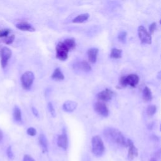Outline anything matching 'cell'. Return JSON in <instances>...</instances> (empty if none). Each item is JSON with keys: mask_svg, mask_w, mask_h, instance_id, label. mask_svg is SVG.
<instances>
[{"mask_svg": "<svg viewBox=\"0 0 161 161\" xmlns=\"http://www.w3.org/2000/svg\"><path fill=\"white\" fill-rule=\"evenodd\" d=\"M89 18V14L88 13H84L78 15L75 18L73 19L72 23H82L88 19Z\"/></svg>", "mask_w": 161, "mask_h": 161, "instance_id": "cell-18", "label": "cell"}, {"mask_svg": "<svg viewBox=\"0 0 161 161\" xmlns=\"http://www.w3.org/2000/svg\"><path fill=\"white\" fill-rule=\"evenodd\" d=\"M51 77L53 79L61 80L64 79V75L61 69L59 67H57L54 70L53 72L52 73V74L51 75Z\"/></svg>", "mask_w": 161, "mask_h": 161, "instance_id": "cell-19", "label": "cell"}, {"mask_svg": "<svg viewBox=\"0 0 161 161\" xmlns=\"http://www.w3.org/2000/svg\"><path fill=\"white\" fill-rule=\"evenodd\" d=\"M13 118L16 122L21 123L22 121L21 112L20 109L17 106H15L13 109Z\"/></svg>", "mask_w": 161, "mask_h": 161, "instance_id": "cell-20", "label": "cell"}, {"mask_svg": "<svg viewBox=\"0 0 161 161\" xmlns=\"http://www.w3.org/2000/svg\"><path fill=\"white\" fill-rule=\"evenodd\" d=\"M138 35L139 39L142 43L150 44L152 43L151 35L143 26H140L138 27Z\"/></svg>", "mask_w": 161, "mask_h": 161, "instance_id": "cell-7", "label": "cell"}, {"mask_svg": "<svg viewBox=\"0 0 161 161\" xmlns=\"http://www.w3.org/2000/svg\"><path fill=\"white\" fill-rule=\"evenodd\" d=\"M126 35H127V33L126 31H121L118 36V40L122 42V43H125L126 42Z\"/></svg>", "mask_w": 161, "mask_h": 161, "instance_id": "cell-25", "label": "cell"}, {"mask_svg": "<svg viewBox=\"0 0 161 161\" xmlns=\"http://www.w3.org/2000/svg\"><path fill=\"white\" fill-rule=\"evenodd\" d=\"M6 153H7V155H8V157L9 159H13L14 155H13V153L12 152V149H11V146H9L8 147L7 150H6Z\"/></svg>", "mask_w": 161, "mask_h": 161, "instance_id": "cell-29", "label": "cell"}, {"mask_svg": "<svg viewBox=\"0 0 161 161\" xmlns=\"http://www.w3.org/2000/svg\"><path fill=\"white\" fill-rule=\"evenodd\" d=\"M156 111H157V108H156V106L155 105H150V106H148L147 107V110H146L147 114L148 116H153L155 113Z\"/></svg>", "mask_w": 161, "mask_h": 161, "instance_id": "cell-23", "label": "cell"}, {"mask_svg": "<svg viewBox=\"0 0 161 161\" xmlns=\"http://www.w3.org/2000/svg\"><path fill=\"white\" fill-rule=\"evenodd\" d=\"M114 95V92L109 89H106L97 94V98L99 101H108L111 100L113 96Z\"/></svg>", "mask_w": 161, "mask_h": 161, "instance_id": "cell-9", "label": "cell"}, {"mask_svg": "<svg viewBox=\"0 0 161 161\" xmlns=\"http://www.w3.org/2000/svg\"><path fill=\"white\" fill-rule=\"evenodd\" d=\"M11 30L9 29H3L0 30V38H6L10 35Z\"/></svg>", "mask_w": 161, "mask_h": 161, "instance_id": "cell-26", "label": "cell"}, {"mask_svg": "<svg viewBox=\"0 0 161 161\" xmlns=\"http://www.w3.org/2000/svg\"><path fill=\"white\" fill-rule=\"evenodd\" d=\"M127 147H128V158L129 160H131L135 157L138 156V150L134 145L133 141L130 139H128L126 140Z\"/></svg>", "mask_w": 161, "mask_h": 161, "instance_id": "cell-10", "label": "cell"}, {"mask_svg": "<svg viewBox=\"0 0 161 161\" xmlns=\"http://www.w3.org/2000/svg\"><path fill=\"white\" fill-rule=\"evenodd\" d=\"M63 43H64V45L66 46V47L68 48L69 51L74 49L76 46L75 40L73 38H67L63 42Z\"/></svg>", "mask_w": 161, "mask_h": 161, "instance_id": "cell-21", "label": "cell"}, {"mask_svg": "<svg viewBox=\"0 0 161 161\" xmlns=\"http://www.w3.org/2000/svg\"><path fill=\"white\" fill-rule=\"evenodd\" d=\"M104 136L111 142L124 147H127L126 140L122 133L118 129L108 128L104 130Z\"/></svg>", "mask_w": 161, "mask_h": 161, "instance_id": "cell-1", "label": "cell"}, {"mask_svg": "<svg viewBox=\"0 0 161 161\" xmlns=\"http://www.w3.org/2000/svg\"><path fill=\"white\" fill-rule=\"evenodd\" d=\"M92 152L94 155L101 157L104 152L105 147L101 138L99 135L94 136L91 140Z\"/></svg>", "mask_w": 161, "mask_h": 161, "instance_id": "cell-2", "label": "cell"}, {"mask_svg": "<svg viewBox=\"0 0 161 161\" xmlns=\"http://www.w3.org/2000/svg\"><path fill=\"white\" fill-rule=\"evenodd\" d=\"M150 161H157V160H156L154 158H151V159H150Z\"/></svg>", "mask_w": 161, "mask_h": 161, "instance_id": "cell-34", "label": "cell"}, {"mask_svg": "<svg viewBox=\"0 0 161 161\" xmlns=\"http://www.w3.org/2000/svg\"><path fill=\"white\" fill-rule=\"evenodd\" d=\"M77 106V103L74 101H65L63 106V109L66 112H72L74 111Z\"/></svg>", "mask_w": 161, "mask_h": 161, "instance_id": "cell-14", "label": "cell"}, {"mask_svg": "<svg viewBox=\"0 0 161 161\" xmlns=\"http://www.w3.org/2000/svg\"><path fill=\"white\" fill-rule=\"evenodd\" d=\"M122 55V50L116 48H113L111 50L110 57L113 58H119Z\"/></svg>", "mask_w": 161, "mask_h": 161, "instance_id": "cell-22", "label": "cell"}, {"mask_svg": "<svg viewBox=\"0 0 161 161\" xmlns=\"http://www.w3.org/2000/svg\"><path fill=\"white\" fill-rule=\"evenodd\" d=\"M39 143L41 145L43 152H47L48 151V142L46 136L43 134H40L39 136Z\"/></svg>", "mask_w": 161, "mask_h": 161, "instance_id": "cell-17", "label": "cell"}, {"mask_svg": "<svg viewBox=\"0 0 161 161\" xmlns=\"http://www.w3.org/2000/svg\"><path fill=\"white\" fill-rule=\"evenodd\" d=\"M23 161H35V160L29 155H25L23 157Z\"/></svg>", "mask_w": 161, "mask_h": 161, "instance_id": "cell-31", "label": "cell"}, {"mask_svg": "<svg viewBox=\"0 0 161 161\" xmlns=\"http://www.w3.org/2000/svg\"><path fill=\"white\" fill-rule=\"evenodd\" d=\"M12 52L10 48L5 46L0 47V57L2 68H5L9 59L11 58Z\"/></svg>", "mask_w": 161, "mask_h": 161, "instance_id": "cell-6", "label": "cell"}, {"mask_svg": "<svg viewBox=\"0 0 161 161\" xmlns=\"http://www.w3.org/2000/svg\"><path fill=\"white\" fill-rule=\"evenodd\" d=\"M94 108L95 111L99 115L107 117L109 114V109L104 102L97 101L94 105Z\"/></svg>", "mask_w": 161, "mask_h": 161, "instance_id": "cell-8", "label": "cell"}, {"mask_svg": "<svg viewBox=\"0 0 161 161\" xmlns=\"http://www.w3.org/2000/svg\"><path fill=\"white\" fill-rule=\"evenodd\" d=\"M74 68L76 70H82L84 72H89L91 70V67L89 64L86 61L77 62L74 65Z\"/></svg>", "mask_w": 161, "mask_h": 161, "instance_id": "cell-12", "label": "cell"}, {"mask_svg": "<svg viewBox=\"0 0 161 161\" xmlns=\"http://www.w3.org/2000/svg\"><path fill=\"white\" fill-rule=\"evenodd\" d=\"M27 133H28V135H29L30 136H35L36 133V131L34 128L30 127V128H28Z\"/></svg>", "mask_w": 161, "mask_h": 161, "instance_id": "cell-30", "label": "cell"}, {"mask_svg": "<svg viewBox=\"0 0 161 161\" xmlns=\"http://www.w3.org/2000/svg\"><path fill=\"white\" fill-rule=\"evenodd\" d=\"M69 50L62 42H60L56 46V57L61 61L65 60L68 57Z\"/></svg>", "mask_w": 161, "mask_h": 161, "instance_id": "cell-5", "label": "cell"}, {"mask_svg": "<svg viewBox=\"0 0 161 161\" xmlns=\"http://www.w3.org/2000/svg\"><path fill=\"white\" fill-rule=\"evenodd\" d=\"M14 40V35L12 34V35H9V36H8L7 37L4 38L3 39V42L7 44V45H9V44H11L13 41Z\"/></svg>", "mask_w": 161, "mask_h": 161, "instance_id": "cell-24", "label": "cell"}, {"mask_svg": "<svg viewBox=\"0 0 161 161\" xmlns=\"http://www.w3.org/2000/svg\"><path fill=\"white\" fill-rule=\"evenodd\" d=\"M98 52L99 50H98V48H91L88 50L87 57H88V60L91 63L94 64L96 62L97 60Z\"/></svg>", "mask_w": 161, "mask_h": 161, "instance_id": "cell-15", "label": "cell"}, {"mask_svg": "<svg viewBox=\"0 0 161 161\" xmlns=\"http://www.w3.org/2000/svg\"><path fill=\"white\" fill-rule=\"evenodd\" d=\"M16 27L22 31H35V28L31 26V24H30L28 22L23 21L20 22L16 25Z\"/></svg>", "mask_w": 161, "mask_h": 161, "instance_id": "cell-13", "label": "cell"}, {"mask_svg": "<svg viewBox=\"0 0 161 161\" xmlns=\"http://www.w3.org/2000/svg\"><path fill=\"white\" fill-rule=\"evenodd\" d=\"M143 99L146 102H148L150 101L152 99V91L150 90V89L147 87L145 86L143 89Z\"/></svg>", "mask_w": 161, "mask_h": 161, "instance_id": "cell-16", "label": "cell"}, {"mask_svg": "<svg viewBox=\"0 0 161 161\" xmlns=\"http://www.w3.org/2000/svg\"><path fill=\"white\" fill-rule=\"evenodd\" d=\"M57 145L59 147L66 150L68 147V138L65 130L63 131L62 133L58 135L57 138Z\"/></svg>", "mask_w": 161, "mask_h": 161, "instance_id": "cell-11", "label": "cell"}, {"mask_svg": "<svg viewBox=\"0 0 161 161\" xmlns=\"http://www.w3.org/2000/svg\"><path fill=\"white\" fill-rule=\"evenodd\" d=\"M31 110H32V112L33 113V114L36 116V117H38L39 116V114H38V112L37 111V109L35 108V107H32L31 108Z\"/></svg>", "mask_w": 161, "mask_h": 161, "instance_id": "cell-32", "label": "cell"}, {"mask_svg": "<svg viewBox=\"0 0 161 161\" xmlns=\"http://www.w3.org/2000/svg\"><path fill=\"white\" fill-rule=\"evenodd\" d=\"M35 79V75L31 71H26L21 77V82L22 87L28 90L31 88L32 84Z\"/></svg>", "mask_w": 161, "mask_h": 161, "instance_id": "cell-4", "label": "cell"}, {"mask_svg": "<svg viewBox=\"0 0 161 161\" xmlns=\"http://www.w3.org/2000/svg\"><path fill=\"white\" fill-rule=\"evenodd\" d=\"M48 111H49L50 114L52 115V116L55 117V116H56L55 110V109H54V107H53L52 103H50V102H49V103H48Z\"/></svg>", "mask_w": 161, "mask_h": 161, "instance_id": "cell-27", "label": "cell"}, {"mask_svg": "<svg viewBox=\"0 0 161 161\" xmlns=\"http://www.w3.org/2000/svg\"><path fill=\"white\" fill-rule=\"evenodd\" d=\"M3 137V132H2V131L0 130V141L2 140Z\"/></svg>", "mask_w": 161, "mask_h": 161, "instance_id": "cell-33", "label": "cell"}, {"mask_svg": "<svg viewBox=\"0 0 161 161\" xmlns=\"http://www.w3.org/2000/svg\"><path fill=\"white\" fill-rule=\"evenodd\" d=\"M139 77L136 74H131L127 76H123L119 79V85L121 87H126L130 86L135 87L139 82Z\"/></svg>", "mask_w": 161, "mask_h": 161, "instance_id": "cell-3", "label": "cell"}, {"mask_svg": "<svg viewBox=\"0 0 161 161\" xmlns=\"http://www.w3.org/2000/svg\"><path fill=\"white\" fill-rule=\"evenodd\" d=\"M156 28H157V23L155 22H153L152 23L150 26H149V33L150 35L153 34L154 33V31L156 30Z\"/></svg>", "mask_w": 161, "mask_h": 161, "instance_id": "cell-28", "label": "cell"}]
</instances>
